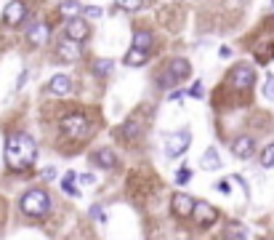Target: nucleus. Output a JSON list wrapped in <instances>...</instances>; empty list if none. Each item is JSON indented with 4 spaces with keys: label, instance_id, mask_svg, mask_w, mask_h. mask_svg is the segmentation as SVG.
<instances>
[{
    "label": "nucleus",
    "instance_id": "obj_2",
    "mask_svg": "<svg viewBox=\"0 0 274 240\" xmlns=\"http://www.w3.org/2000/svg\"><path fill=\"white\" fill-rule=\"evenodd\" d=\"M19 208H22V213H27L32 219H40L51 211V198H48L45 190H40V187H37V190H27L22 195V200H19Z\"/></svg>",
    "mask_w": 274,
    "mask_h": 240
},
{
    "label": "nucleus",
    "instance_id": "obj_9",
    "mask_svg": "<svg viewBox=\"0 0 274 240\" xmlns=\"http://www.w3.org/2000/svg\"><path fill=\"white\" fill-rule=\"evenodd\" d=\"M24 16H27V5H24L22 0H14V3H8V5H5V11H3V22L8 24V27H16V24H22Z\"/></svg>",
    "mask_w": 274,
    "mask_h": 240
},
{
    "label": "nucleus",
    "instance_id": "obj_3",
    "mask_svg": "<svg viewBox=\"0 0 274 240\" xmlns=\"http://www.w3.org/2000/svg\"><path fill=\"white\" fill-rule=\"evenodd\" d=\"M189 75H192V64H189L186 59H171L168 62L165 75H160V86L162 88H173Z\"/></svg>",
    "mask_w": 274,
    "mask_h": 240
},
{
    "label": "nucleus",
    "instance_id": "obj_18",
    "mask_svg": "<svg viewBox=\"0 0 274 240\" xmlns=\"http://www.w3.org/2000/svg\"><path fill=\"white\" fill-rule=\"evenodd\" d=\"M45 40H48V24H35V27L30 30V43L43 45Z\"/></svg>",
    "mask_w": 274,
    "mask_h": 240
},
{
    "label": "nucleus",
    "instance_id": "obj_12",
    "mask_svg": "<svg viewBox=\"0 0 274 240\" xmlns=\"http://www.w3.org/2000/svg\"><path fill=\"white\" fill-rule=\"evenodd\" d=\"M48 91H54L56 96H67L69 91H72V80H69V75H54L51 77V83H48Z\"/></svg>",
    "mask_w": 274,
    "mask_h": 240
},
{
    "label": "nucleus",
    "instance_id": "obj_17",
    "mask_svg": "<svg viewBox=\"0 0 274 240\" xmlns=\"http://www.w3.org/2000/svg\"><path fill=\"white\" fill-rule=\"evenodd\" d=\"M75 176H77L75 171H67V173H64V179H61V190L67 192L69 198H80V190L75 187Z\"/></svg>",
    "mask_w": 274,
    "mask_h": 240
},
{
    "label": "nucleus",
    "instance_id": "obj_31",
    "mask_svg": "<svg viewBox=\"0 0 274 240\" xmlns=\"http://www.w3.org/2000/svg\"><path fill=\"white\" fill-rule=\"evenodd\" d=\"M218 56H221V59H229V56H232V48H229V45H221Z\"/></svg>",
    "mask_w": 274,
    "mask_h": 240
},
{
    "label": "nucleus",
    "instance_id": "obj_22",
    "mask_svg": "<svg viewBox=\"0 0 274 240\" xmlns=\"http://www.w3.org/2000/svg\"><path fill=\"white\" fill-rule=\"evenodd\" d=\"M250 232L245 230V227H240V224H232L229 230H226V238H247Z\"/></svg>",
    "mask_w": 274,
    "mask_h": 240
},
{
    "label": "nucleus",
    "instance_id": "obj_23",
    "mask_svg": "<svg viewBox=\"0 0 274 240\" xmlns=\"http://www.w3.org/2000/svg\"><path fill=\"white\" fill-rule=\"evenodd\" d=\"M83 14H86L88 19H101L104 16V8H101V5H86V8H83Z\"/></svg>",
    "mask_w": 274,
    "mask_h": 240
},
{
    "label": "nucleus",
    "instance_id": "obj_34",
    "mask_svg": "<svg viewBox=\"0 0 274 240\" xmlns=\"http://www.w3.org/2000/svg\"><path fill=\"white\" fill-rule=\"evenodd\" d=\"M27 77H30V72H22V77H19V88H22L24 83H27Z\"/></svg>",
    "mask_w": 274,
    "mask_h": 240
},
{
    "label": "nucleus",
    "instance_id": "obj_4",
    "mask_svg": "<svg viewBox=\"0 0 274 240\" xmlns=\"http://www.w3.org/2000/svg\"><path fill=\"white\" fill-rule=\"evenodd\" d=\"M59 128H61V134L69 136V139H83V136L88 134V120L83 112H75V115H67V118L59 123Z\"/></svg>",
    "mask_w": 274,
    "mask_h": 240
},
{
    "label": "nucleus",
    "instance_id": "obj_11",
    "mask_svg": "<svg viewBox=\"0 0 274 240\" xmlns=\"http://www.w3.org/2000/svg\"><path fill=\"white\" fill-rule=\"evenodd\" d=\"M171 206H173V213L176 216H192V206H194V200L186 195V192H176L173 200H171Z\"/></svg>",
    "mask_w": 274,
    "mask_h": 240
},
{
    "label": "nucleus",
    "instance_id": "obj_19",
    "mask_svg": "<svg viewBox=\"0 0 274 240\" xmlns=\"http://www.w3.org/2000/svg\"><path fill=\"white\" fill-rule=\"evenodd\" d=\"M133 45H136V48L149 51V48H152V35H149V32H136V35H133Z\"/></svg>",
    "mask_w": 274,
    "mask_h": 240
},
{
    "label": "nucleus",
    "instance_id": "obj_5",
    "mask_svg": "<svg viewBox=\"0 0 274 240\" xmlns=\"http://www.w3.org/2000/svg\"><path fill=\"white\" fill-rule=\"evenodd\" d=\"M189 144H192V134L189 131H176L165 139V155L168 158H179V155H184L189 150Z\"/></svg>",
    "mask_w": 274,
    "mask_h": 240
},
{
    "label": "nucleus",
    "instance_id": "obj_8",
    "mask_svg": "<svg viewBox=\"0 0 274 240\" xmlns=\"http://www.w3.org/2000/svg\"><path fill=\"white\" fill-rule=\"evenodd\" d=\"M56 54L61 62H75L80 59V40H72V37H61L56 43Z\"/></svg>",
    "mask_w": 274,
    "mask_h": 240
},
{
    "label": "nucleus",
    "instance_id": "obj_21",
    "mask_svg": "<svg viewBox=\"0 0 274 240\" xmlns=\"http://www.w3.org/2000/svg\"><path fill=\"white\" fill-rule=\"evenodd\" d=\"M93 69H96V75H99V77H104V75L112 72V62H109V59H101V62L93 64Z\"/></svg>",
    "mask_w": 274,
    "mask_h": 240
},
{
    "label": "nucleus",
    "instance_id": "obj_25",
    "mask_svg": "<svg viewBox=\"0 0 274 240\" xmlns=\"http://www.w3.org/2000/svg\"><path fill=\"white\" fill-rule=\"evenodd\" d=\"M189 179H192V171H189V168H179V173H176V184H186Z\"/></svg>",
    "mask_w": 274,
    "mask_h": 240
},
{
    "label": "nucleus",
    "instance_id": "obj_33",
    "mask_svg": "<svg viewBox=\"0 0 274 240\" xmlns=\"http://www.w3.org/2000/svg\"><path fill=\"white\" fill-rule=\"evenodd\" d=\"M181 96H184V91H173V94H171V102H179Z\"/></svg>",
    "mask_w": 274,
    "mask_h": 240
},
{
    "label": "nucleus",
    "instance_id": "obj_16",
    "mask_svg": "<svg viewBox=\"0 0 274 240\" xmlns=\"http://www.w3.org/2000/svg\"><path fill=\"white\" fill-rule=\"evenodd\" d=\"M149 51H144V48H136V45H133V48H130L128 51V54H125V64H128V67H141V64H144L147 59H149Z\"/></svg>",
    "mask_w": 274,
    "mask_h": 240
},
{
    "label": "nucleus",
    "instance_id": "obj_24",
    "mask_svg": "<svg viewBox=\"0 0 274 240\" xmlns=\"http://www.w3.org/2000/svg\"><path fill=\"white\" fill-rule=\"evenodd\" d=\"M117 5L122 11H136V8H141V0H117Z\"/></svg>",
    "mask_w": 274,
    "mask_h": 240
},
{
    "label": "nucleus",
    "instance_id": "obj_15",
    "mask_svg": "<svg viewBox=\"0 0 274 240\" xmlns=\"http://www.w3.org/2000/svg\"><path fill=\"white\" fill-rule=\"evenodd\" d=\"M91 160H93L96 166H101V168H115V163H117L112 150H96L93 155H91Z\"/></svg>",
    "mask_w": 274,
    "mask_h": 240
},
{
    "label": "nucleus",
    "instance_id": "obj_26",
    "mask_svg": "<svg viewBox=\"0 0 274 240\" xmlns=\"http://www.w3.org/2000/svg\"><path fill=\"white\" fill-rule=\"evenodd\" d=\"M91 219H99L101 224L107 222V216H104V208H101L99 203H96V206H91Z\"/></svg>",
    "mask_w": 274,
    "mask_h": 240
},
{
    "label": "nucleus",
    "instance_id": "obj_35",
    "mask_svg": "<svg viewBox=\"0 0 274 240\" xmlns=\"http://www.w3.org/2000/svg\"><path fill=\"white\" fill-rule=\"evenodd\" d=\"M272 5H274V0H272Z\"/></svg>",
    "mask_w": 274,
    "mask_h": 240
},
{
    "label": "nucleus",
    "instance_id": "obj_30",
    "mask_svg": "<svg viewBox=\"0 0 274 240\" xmlns=\"http://www.w3.org/2000/svg\"><path fill=\"white\" fill-rule=\"evenodd\" d=\"M189 94H192L194 99H200V96H202V83H194V86L189 88Z\"/></svg>",
    "mask_w": 274,
    "mask_h": 240
},
{
    "label": "nucleus",
    "instance_id": "obj_6",
    "mask_svg": "<svg viewBox=\"0 0 274 240\" xmlns=\"http://www.w3.org/2000/svg\"><path fill=\"white\" fill-rule=\"evenodd\" d=\"M229 83L234 88H250L253 83H256V69H253L250 64H237L229 75Z\"/></svg>",
    "mask_w": 274,
    "mask_h": 240
},
{
    "label": "nucleus",
    "instance_id": "obj_32",
    "mask_svg": "<svg viewBox=\"0 0 274 240\" xmlns=\"http://www.w3.org/2000/svg\"><path fill=\"white\" fill-rule=\"evenodd\" d=\"M56 176V168H45L43 171V179H54Z\"/></svg>",
    "mask_w": 274,
    "mask_h": 240
},
{
    "label": "nucleus",
    "instance_id": "obj_1",
    "mask_svg": "<svg viewBox=\"0 0 274 240\" xmlns=\"http://www.w3.org/2000/svg\"><path fill=\"white\" fill-rule=\"evenodd\" d=\"M37 160V144L30 134L16 131L8 136L5 141V166L11 171H27V168L35 166Z\"/></svg>",
    "mask_w": 274,
    "mask_h": 240
},
{
    "label": "nucleus",
    "instance_id": "obj_13",
    "mask_svg": "<svg viewBox=\"0 0 274 240\" xmlns=\"http://www.w3.org/2000/svg\"><path fill=\"white\" fill-rule=\"evenodd\" d=\"M232 150H234V155H237V158L247 160V158L253 155V150H256V144H253V139H250V136H240V139H234Z\"/></svg>",
    "mask_w": 274,
    "mask_h": 240
},
{
    "label": "nucleus",
    "instance_id": "obj_27",
    "mask_svg": "<svg viewBox=\"0 0 274 240\" xmlns=\"http://www.w3.org/2000/svg\"><path fill=\"white\" fill-rule=\"evenodd\" d=\"M77 181H80V184H86V187H91V184H93V173H77V176H75Z\"/></svg>",
    "mask_w": 274,
    "mask_h": 240
},
{
    "label": "nucleus",
    "instance_id": "obj_14",
    "mask_svg": "<svg viewBox=\"0 0 274 240\" xmlns=\"http://www.w3.org/2000/svg\"><path fill=\"white\" fill-rule=\"evenodd\" d=\"M200 166L205 168V171H218V168H221V158H218V150H216V147H208V150L202 152Z\"/></svg>",
    "mask_w": 274,
    "mask_h": 240
},
{
    "label": "nucleus",
    "instance_id": "obj_29",
    "mask_svg": "<svg viewBox=\"0 0 274 240\" xmlns=\"http://www.w3.org/2000/svg\"><path fill=\"white\" fill-rule=\"evenodd\" d=\"M264 94L269 96V99H274V77H269V80H266V86H264Z\"/></svg>",
    "mask_w": 274,
    "mask_h": 240
},
{
    "label": "nucleus",
    "instance_id": "obj_10",
    "mask_svg": "<svg viewBox=\"0 0 274 240\" xmlns=\"http://www.w3.org/2000/svg\"><path fill=\"white\" fill-rule=\"evenodd\" d=\"M67 37H72V40H86L88 37V22L86 19H80V16H72V19H67Z\"/></svg>",
    "mask_w": 274,
    "mask_h": 240
},
{
    "label": "nucleus",
    "instance_id": "obj_28",
    "mask_svg": "<svg viewBox=\"0 0 274 240\" xmlns=\"http://www.w3.org/2000/svg\"><path fill=\"white\" fill-rule=\"evenodd\" d=\"M216 190H218V192H224V195H229V192H232L229 179H221V181H216Z\"/></svg>",
    "mask_w": 274,
    "mask_h": 240
},
{
    "label": "nucleus",
    "instance_id": "obj_20",
    "mask_svg": "<svg viewBox=\"0 0 274 240\" xmlns=\"http://www.w3.org/2000/svg\"><path fill=\"white\" fill-rule=\"evenodd\" d=\"M261 166H264V168H274V141L264 150V155H261Z\"/></svg>",
    "mask_w": 274,
    "mask_h": 240
},
{
    "label": "nucleus",
    "instance_id": "obj_7",
    "mask_svg": "<svg viewBox=\"0 0 274 240\" xmlns=\"http://www.w3.org/2000/svg\"><path fill=\"white\" fill-rule=\"evenodd\" d=\"M192 216L197 219V224H200V227H211V224H216L218 211L213 208L211 203H197V200H194V206H192Z\"/></svg>",
    "mask_w": 274,
    "mask_h": 240
}]
</instances>
